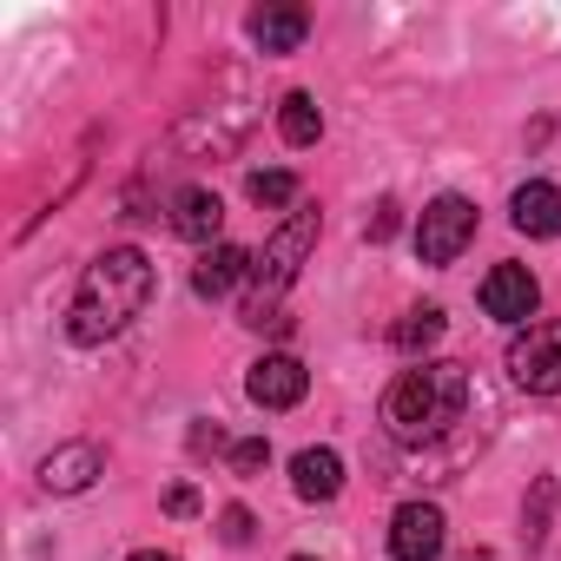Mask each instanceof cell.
I'll return each mask as SVG.
<instances>
[{"instance_id":"cell-1","label":"cell","mask_w":561,"mask_h":561,"mask_svg":"<svg viewBox=\"0 0 561 561\" xmlns=\"http://www.w3.org/2000/svg\"><path fill=\"white\" fill-rule=\"evenodd\" d=\"M146 298H152V257L139 244H113L80 277V291L67 305V337L73 344H106L146 311Z\"/></svg>"},{"instance_id":"cell-2","label":"cell","mask_w":561,"mask_h":561,"mask_svg":"<svg viewBox=\"0 0 561 561\" xmlns=\"http://www.w3.org/2000/svg\"><path fill=\"white\" fill-rule=\"evenodd\" d=\"M476 403V377L462 364H416L383 390V430L403 449H436Z\"/></svg>"},{"instance_id":"cell-3","label":"cell","mask_w":561,"mask_h":561,"mask_svg":"<svg viewBox=\"0 0 561 561\" xmlns=\"http://www.w3.org/2000/svg\"><path fill=\"white\" fill-rule=\"evenodd\" d=\"M311 244H318V211L305 205V211H291L285 225H277V238H271V244L251 257V298H244V324H257V331H264V324L277 318L271 305H277V298H285V291L298 285V271H305V251H311Z\"/></svg>"},{"instance_id":"cell-4","label":"cell","mask_w":561,"mask_h":561,"mask_svg":"<svg viewBox=\"0 0 561 561\" xmlns=\"http://www.w3.org/2000/svg\"><path fill=\"white\" fill-rule=\"evenodd\" d=\"M508 383L528 397H561V318L508 337Z\"/></svg>"},{"instance_id":"cell-5","label":"cell","mask_w":561,"mask_h":561,"mask_svg":"<svg viewBox=\"0 0 561 561\" xmlns=\"http://www.w3.org/2000/svg\"><path fill=\"white\" fill-rule=\"evenodd\" d=\"M469 238H476V205L469 198L443 192V198L423 205V218H416V257L423 264H456L469 251Z\"/></svg>"},{"instance_id":"cell-6","label":"cell","mask_w":561,"mask_h":561,"mask_svg":"<svg viewBox=\"0 0 561 561\" xmlns=\"http://www.w3.org/2000/svg\"><path fill=\"white\" fill-rule=\"evenodd\" d=\"M305 390H311V370H305L291 351L257 357V364H251V377H244V397H251L257 410H298V403H305Z\"/></svg>"},{"instance_id":"cell-7","label":"cell","mask_w":561,"mask_h":561,"mask_svg":"<svg viewBox=\"0 0 561 561\" xmlns=\"http://www.w3.org/2000/svg\"><path fill=\"white\" fill-rule=\"evenodd\" d=\"M449 522H443V508L436 502H403L397 515H390V561H436L443 554V535Z\"/></svg>"},{"instance_id":"cell-8","label":"cell","mask_w":561,"mask_h":561,"mask_svg":"<svg viewBox=\"0 0 561 561\" xmlns=\"http://www.w3.org/2000/svg\"><path fill=\"white\" fill-rule=\"evenodd\" d=\"M535 305H541V285L528 277V264H495V271L482 277V311H489L495 324H528Z\"/></svg>"},{"instance_id":"cell-9","label":"cell","mask_w":561,"mask_h":561,"mask_svg":"<svg viewBox=\"0 0 561 561\" xmlns=\"http://www.w3.org/2000/svg\"><path fill=\"white\" fill-rule=\"evenodd\" d=\"M100 476H106L100 443H60V449L41 456V489H47V495H80V489H93Z\"/></svg>"},{"instance_id":"cell-10","label":"cell","mask_w":561,"mask_h":561,"mask_svg":"<svg viewBox=\"0 0 561 561\" xmlns=\"http://www.w3.org/2000/svg\"><path fill=\"white\" fill-rule=\"evenodd\" d=\"M244 34L257 41V54H298L311 34V8H251Z\"/></svg>"},{"instance_id":"cell-11","label":"cell","mask_w":561,"mask_h":561,"mask_svg":"<svg viewBox=\"0 0 561 561\" xmlns=\"http://www.w3.org/2000/svg\"><path fill=\"white\" fill-rule=\"evenodd\" d=\"M218 225H225L218 192H205V185H179V192H172V231H179V238H192V244L211 251V244H225Z\"/></svg>"},{"instance_id":"cell-12","label":"cell","mask_w":561,"mask_h":561,"mask_svg":"<svg viewBox=\"0 0 561 561\" xmlns=\"http://www.w3.org/2000/svg\"><path fill=\"white\" fill-rule=\"evenodd\" d=\"M291 489H298L305 502H331V495L344 489V456H337V449H298V456H291Z\"/></svg>"},{"instance_id":"cell-13","label":"cell","mask_w":561,"mask_h":561,"mask_svg":"<svg viewBox=\"0 0 561 561\" xmlns=\"http://www.w3.org/2000/svg\"><path fill=\"white\" fill-rule=\"evenodd\" d=\"M508 211H515V231H522V238H554V231H561V192H554L548 179H528Z\"/></svg>"},{"instance_id":"cell-14","label":"cell","mask_w":561,"mask_h":561,"mask_svg":"<svg viewBox=\"0 0 561 561\" xmlns=\"http://www.w3.org/2000/svg\"><path fill=\"white\" fill-rule=\"evenodd\" d=\"M238 277H251V251H244V244H211V251L198 257V271H192V291H198V298H225Z\"/></svg>"},{"instance_id":"cell-15","label":"cell","mask_w":561,"mask_h":561,"mask_svg":"<svg viewBox=\"0 0 561 561\" xmlns=\"http://www.w3.org/2000/svg\"><path fill=\"white\" fill-rule=\"evenodd\" d=\"M277 133H285V146H318L324 133V113L311 93H285V106H277Z\"/></svg>"},{"instance_id":"cell-16","label":"cell","mask_w":561,"mask_h":561,"mask_svg":"<svg viewBox=\"0 0 561 561\" xmlns=\"http://www.w3.org/2000/svg\"><path fill=\"white\" fill-rule=\"evenodd\" d=\"M436 337H443V311H436V305L410 311V318H403V324L390 331V344H397V351H410V357H416V351H430Z\"/></svg>"},{"instance_id":"cell-17","label":"cell","mask_w":561,"mask_h":561,"mask_svg":"<svg viewBox=\"0 0 561 561\" xmlns=\"http://www.w3.org/2000/svg\"><path fill=\"white\" fill-rule=\"evenodd\" d=\"M244 192H251V205H264V211L298 205V179H291V172H251V179H244Z\"/></svg>"},{"instance_id":"cell-18","label":"cell","mask_w":561,"mask_h":561,"mask_svg":"<svg viewBox=\"0 0 561 561\" xmlns=\"http://www.w3.org/2000/svg\"><path fill=\"white\" fill-rule=\"evenodd\" d=\"M548 515H554V476H541V482H535V495H528V548H541Z\"/></svg>"},{"instance_id":"cell-19","label":"cell","mask_w":561,"mask_h":561,"mask_svg":"<svg viewBox=\"0 0 561 561\" xmlns=\"http://www.w3.org/2000/svg\"><path fill=\"white\" fill-rule=\"evenodd\" d=\"M251 528H257V522H251V508H238V502H231V508H218V541H225V548H244V541H251Z\"/></svg>"},{"instance_id":"cell-20","label":"cell","mask_w":561,"mask_h":561,"mask_svg":"<svg viewBox=\"0 0 561 561\" xmlns=\"http://www.w3.org/2000/svg\"><path fill=\"white\" fill-rule=\"evenodd\" d=\"M264 462H271V443H264V436H244V443H231V469H238V476H257Z\"/></svg>"},{"instance_id":"cell-21","label":"cell","mask_w":561,"mask_h":561,"mask_svg":"<svg viewBox=\"0 0 561 561\" xmlns=\"http://www.w3.org/2000/svg\"><path fill=\"white\" fill-rule=\"evenodd\" d=\"M397 225H403V211H397V198H383V205L364 218V238H370V244H383V238H397Z\"/></svg>"},{"instance_id":"cell-22","label":"cell","mask_w":561,"mask_h":561,"mask_svg":"<svg viewBox=\"0 0 561 561\" xmlns=\"http://www.w3.org/2000/svg\"><path fill=\"white\" fill-rule=\"evenodd\" d=\"M165 508H172V515H192V508H198V489H192V482H179V489L165 495Z\"/></svg>"},{"instance_id":"cell-23","label":"cell","mask_w":561,"mask_h":561,"mask_svg":"<svg viewBox=\"0 0 561 561\" xmlns=\"http://www.w3.org/2000/svg\"><path fill=\"white\" fill-rule=\"evenodd\" d=\"M126 561H179V554H165V548H139V554H126Z\"/></svg>"},{"instance_id":"cell-24","label":"cell","mask_w":561,"mask_h":561,"mask_svg":"<svg viewBox=\"0 0 561 561\" xmlns=\"http://www.w3.org/2000/svg\"><path fill=\"white\" fill-rule=\"evenodd\" d=\"M462 561H495V554H489V548H476V554H462Z\"/></svg>"},{"instance_id":"cell-25","label":"cell","mask_w":561,"mask_h":561,"mask_svg":"<svg viewBox=\"0 0 561 561\" xmlns=\"http://www.w3.org/2000/svg\"><path fill=\"white\" fill-rule=\"evenodd\" d=\"M298 561H311V554H298Z\"/></svg>"}]
</instances>
